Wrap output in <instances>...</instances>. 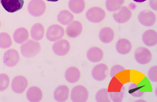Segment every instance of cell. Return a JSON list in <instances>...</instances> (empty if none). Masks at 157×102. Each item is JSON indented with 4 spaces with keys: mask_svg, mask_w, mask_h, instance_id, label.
I'll use <instances>...</instances> for the list:
<instances>
[{
    "mask_svg": "<svg viewBox=\"0 0 157 102\" xmlns=\"http://www.w3.org/2000/svg\"><path fill=\"white\" fill-rule=\"evenodd\" d=\"M26 95L29 102H40L43 98V92L36 86H32L29 88Z\"/></svg>",
    "mask_w": 157,
    "mask_h": 102,
    "instance_id": "obj_19",
    "label": "cell"
},
{
    "mask_svg": "<svg viewBox=\"0 0 157 102\" xmlns=\"http://www.w3.org/2000/svg\"><path fill=\"white\" fill-rule=\"evenodd\" d=\"M0 27H1V22H0Z\"/></svg>",
    "mask_w": 157,
    "mask_h": 102,
    "instance_id": "obj_37",
    "label": "cell"
},
{
    "mask_svg": "<svg viewBox=\"0 0 157 102\" xmlns=\"http://www.w3.org/2000/svg\"><path fill=\"white\" fill-rule=\"evenodd\" d=\"M74 18V15L68 10H62L57 15V20L62 25L66 26L73 21Z\"/></svg>",
    "mask_w": 157,
    "mask_h": 102,
    "instance_id": "obj_26",
    "label": "cell"
},
{
    "mask_svg": "<svg viewBox=\"0 0 157 102\" xmlns=\"http://www.w3.org/2000/svg\"><path fill=\"white\" fill-rule=\"evenodd\" d=\"M81 77V73L76 67H70L67 69L65 73V78L70 83H77Z\"/></svg>",
    "mask_w": 157,
    "mask_h": 102,
    "instance_id": "obj_20",
    "label": "cell"
},
{
    "mask_svg": "<svg viewBox=\"0 0 157 102\" xmlns=\"http://www.w3.org/2000/svg\"><path fill=\"white\" fill-rule=\"evenodd\" d=\"M95 100L97 102H109V95L107 88H102L98 90L95 95Z\"/></svg>",
    "mask_w": 157,
    "mask_h": 102,
    "instance_id": "obj_30",
    "label": "cell"
},
{
    "mask_svg": "<svg viewBox=\"0 0 157 102\" xmlns=\"http://www.w3.org/2000/svg\"><path fill=\"white\" fill-rule=\"evenodd\" d=\"M149 5L150 8L152 10L157 11V0H150Z\"/></svg>",
    "mask_w": 157,
    "mask_h": 102,
    "instance_id": "obj_34",
    "label": "cell"
},
{
    "mask_svg": "<svg viewBox=\"0 0 157 102\" xmlns=\"http://www.w3.org/2000/svg\"><path fill=\"white\" fill-rule=\"evenodd\" d=\"M47 1H50V2H57L59 0H47Z\"/></svg>",
    "mask_w": 157,
    "mask_h": 102,
    "instance_id": "obj_36",
    "label": "cell"
},
{
    "mask_svg": "<svg viewBox=\"0 0 157 102\" xmlns=\"http://www.w3.org/2000/svg\"><path fill=\"white\" fill-rule=\"evenodd\" d=\"M52 51L58 56L67 55L70 50V44L67 40L61 39L54 43L52 45Z\"/></svg>",
    "mask_w": 157,
    "mask_h": 102,
    "instance_id": "obj_9",
    "label": "cell"
},
{
    "mask_svg": "<svg viewBox=\"0 0 157 102\" xmlns=\"http://www.w3.org/2000/svg\"><path fill=\"white\" fill-rule=\"evenodd\" d=\"M148 79L152 82L157 81V66H154L151 67L148 73Z\"/></svg>",
    "mask_w": 157,
    "mask_h": 102,
    "instance_id": "obj_33",
    "label": "cell"
},
{
    "mask_svg": "<svg viewBox=\"0 0 157 102\" xmlns=\"http://www.w3.org/2000/svg\"><path fill=\"white\" fill-rule=\"evenodd\" d=\"M134 57L136 61L142 65L148 64L152 58V54L149 49L140 47L137 48L135 51Z\"/></svg>",
    "mask_w": 157,
    "mask_h": 102,
    "instance_id": "obj_7",
    "label": "cell"
},
{
    "mask_svg": "<svg viewBox=\"0 0 157 102\" xmlns=\"http://www.w3.org/2000/svg\"><path fill=\"white\" fill-rule=\"evenodd\" d=\"M41 51V45L37 41L29 40L21 46L22 55L26 58L35 57Z\"/></svg>",
    "mask_w": 157,
    "mask_h": 102,
    "instance_id": "obj_2",
    "label": "cell"
},
{
    "mask_svg": "<svg viewBox=\"0 0 157 102\" xmlns=\"http://www.w3.org/2000/svg\"><path fill=\"white\" fill-rule=\"evenodd\" d=\"M29 38V33L25 28L21 27L16 29L13 34V39L17 44L24 43Z\"/></svg>",
    "mask_w": 157,
    "mask_h": 102,
    "instance_id": "obj_23",
    "label": "cell"
},
{
    "mask_svg": "<svg viewBox=\"0 0 157 102\" xmlns=\"http://www.w3.org/2000/svg\"><path fill=\"white\" fill-rule=\"evenodd\" d=\"M99 38L103 43H110L114 38V32L110 27H104L100 30Z\"/></svg>",
    "mask_w": 157,
    "mask_h": 102,
    "instance_id": "obj_22",
    "label": "cell"
},
{
    "mask_svg": "<svg viewBox=\"0 0 157 102\" xmlns=\"http://www.w3.org/2000/svg\"><path fill=\"white\" fill-rule=\"evenodd\" d=\"M64 28L58 24H53L50 26L47 31L46 38L51 42H56L62 39L64 36Z\"/></svg>",
    "mask_w": 157,
    "mask_h": 102,
    "instance_id": "obj_5",
    "label": "cell"
},
{
    "mask_svg": "<svg viewBox=\"0 0 157 102\" xmlns=\"http://www.w3.org/2000/svg\"><path fill=\"white\" fill-rule=\"evenodd\" d=\"M117 51L122 55L128 54L132 49V44L128 39L121 38L120 39L115 46Z\"/></svg>",
    "mask_w": 157,
    "mask_h": 102,
    "instance_id": "obj_21",
    "label": "cell"
},
{
    "mask_svg": "<svg viewBox=\"0 0 157 102\" xmlns=\"http://www.w3.org/2000/svg\"><path fill=\"white\" fill-rule=\"evenodd\" d=\"M24 0H1V4L8 13H13L23 7Z\"/></svg>",
    "mask_w": 157,
    "mask_h": 102,
    "instance_id": "obj_12",
    "label": "cell"
},
{
    "mask_svg": "<svg viewBox=\"0 0 157 102\" xmlns=\"http://www.w3.org/2000/svg\"><path fill=\"white\" fill-rule=\"evenodd\" d=\"M20 61L18 52L15 49H10L6 51L3 57V61L6 66L13 67L16 66Z\"/></svg>",
    "mask_w": 157,
    "mask_h": 102,
    "instance_id": "obj_11",
    "label": "cell"
},
{
    "mask_svg": "<svg viewBox=\"0 0 157 102\" xmlns=\"http://www.w3.org/2000/svg\"><path fill=\"white\" fill-rule=\"evenodd\" d=\"M86 57L90 61L98 63L103 58L104 53L99 47H93L87 51Z\"/></svg>",
    "mask_w": 157,
    "mask_h": 102,
    "instance_id": "obj_18",
    "label": "cell"
},
{
    "mask_svg": "<svg viewBox=\"0 0 157 102\" xmlns=\"http://www.w3.org/2000/svg\"><path fill=\"white\" fill-rule=\"evenodd\" d=\"M133 1H134L135 2H143L146 1L147 0H133Z\"/></svg>",
    "mask_w": 157,
    "mask_h": 102,
    "instance_id": "obj_35",
    "label": "cell"
},
{
    "mask_svg": "<svg viewBox=\"0 0 157 102\" xmlns=\"http://www.w3.org/2000/svg\"><path fill=\"white\" fill-rule=\"evenodd\" d=\"M132 16L131 11L125 6L122 7L118 13L113 14L115 21L119 24H124L128 22Z\"/></svg>",
    "mask_w": 157,
    "mask_h": 102,
    "instance_id": "obj_14",
    "label": "cell"
},
{
    "mask_svg": "<svg viewBox=\"0 0 157 102\" xmlns=\"http://www.w3.org/2000/svg\"><path fill=\"white\" fill-rule=\"evenodd\" d=\"M27 86L28 80L22 76H17L15 77L11 83L12 90L17 94H21L24 92Z\"/></svg>",
    "mask_w": 157,
    "mask_h": 102,
    "instance_id": "obj_10",
    "label": "cell"
},
{
    "mask_svg": "<svg viewBox=\"0 0 157 102\" xmlns=\"http://www.w3.org/2000/svg\"><path fill=\"white\" fill-rule=\"evenodd\" d=\"M108 73V66L100 63L95 66L92 70V76L93 79L98 81H101L105 80L107 76Z\"/></svg>",
    "mask_w": 157,
    "mask_h": 102,
    "instance_id": "obj_13",
    "label": "cell"
},
{
    "mask_svg": "<svg viewBox=\"0 0 157 102\" xmlns=\"http://www.w3.org/2000/svg\"><path fill=\"white\" fill-rule=\"evenodd\" d=\"M68 7L72 13L78 14L83 12L86 7L84 0H70Z\"/></svg>",
    "mask_w": 157,
    "mask_h": 102,
    "instance_id": "obj_25",
    "label": "cell"
},
{
    "mask_svg": "<svg viewBox=\"0 0 157 102\" xmlns=\"http://www.w3.org/2000/svg\"><path fill=\"white\" fill-rule=\"evenodd\" d=\"M45 34V29L40 23H36L31 29V36L34 40L39 41L42 40Z\"/></svg>",
    "mask_w": 157,
    "mask_h": 102,
    "instance_id": "obj_24",
    "label": "cell"
},
{
    "mask_svg": "<svg viewBox=\"0 0 157 102\" xmlns=\"http://www.w3.org/2000/svg\"><path fill=\"white\" fill-rule=\"evenodd\" d=\"M128 92L130 95L134 97H140L143 96L144 92L143 85L136 83H131L128 88Z\"/></svg>",
    "mask_w": 157,
    "mask_h": 102,
    "instance_id": "obj_27",
    "label": "cell"
},
{
    "mask_svg": "<svg viewBox=\"0 0 157 102\" xmlns=\"http://www.w3.org/2000/svg\"><path fill=\"white\" fill-rule=\"evenodd\" d=\"M10 84V78L7 74H0V92L4 91L7 88Z\"/></svg>",
    "mask_w": 157,
    "mask_h": 102,
    "instance_id": "obj_31",
    "label": "cell"
},
{
    "mask_svg": "<svg viewBox=\"0 0 157 102\" xmlns=\"http://www.w3.org/2000/svg\"><path fill=\"white\" fill-rule=\"evenodd\" d=\"M0 3H1V0H0Z\"/></svg>",
    "mask_w": 157,
    "mask_h": 102,
    "instance_id": "obj_38",
    "label": "cell"
},
{
    "mask_svg": "<svg viewBox=\"0 0 157 102\" xmlns=\"http://www.w3.org/2000/svg\"><path fill=\"white\" fill-rule=\"evenodd\" d=\"M82 29L83 27L81 22L78 21H72L68 25L66 29V34L69 37L76 38L81 34Z\"/></svg>",
    "mask_w": 157,
    "mask_h": 102,
    "instance_id": "obj_15",
    "label": "cell"
},
{
    "mask_svg": "<svg viewBox=\"0 0 157 102\" xmlns=\"http://www.w3.org/2000/svg\"><path fill=\"white\" fill-rule=\"evenodd\" d=\"M86 19L93 23H98L103 21L105 17V12L98 7L90 8L86 13Z\"/></svg>",
    "mask_w": 157,
    "mask_h": 102,
    "instance_id": "obj_4",
    "label": "cell"
},
{
    "mask_svg": "<svg viewBox=\"0 0 157 102\" xmlns=\"http://www.w3.org/2000/svg\"><path fill=\"white\" fill-rule=\"evenodd\" d=\"M143 43L148 47H153L157 43V31L148 29L145 31L142 37Z\"/></svg>",
    "mask_w": 157,
    "mask_h": 102,
    "instance_id": "obj_17",
    "label": "cell"
},
{
    "mask_svg": "<svg viewBox=\"0 0 157 102\" xmlns=\"http://www.w3.org/2000/svg\"><path fill=\"white\" fill-rule=\"evenodd\" d=\"M138 19L140 24L145 27H151L156 22V15L150 10H143L140 13Z\"/></svg>",
    "mask_w": 157,
    "mask_h": 102,
    "instance_id": "obj_8",
    "label": "cell"
},
{
    "mask_svg": "<svg viewBox=\"0 0 157 102\" xmlns=\"http://www.w3.org/2000/svg\"><path fill=\"white\" fill-rule=\"evenodd\" d=\"M88 99V91L81 85L75 86L71 92V100L73 102H85Z\"/></svg>",
    "mask_w": 157,
    "mask_h": 102,
    "instance_id": "obj_6",
    "label": "cell"
},
{
    "mask_svg": "<svg viewBox=\"0 0 157 102\" xmlns=\"http://www.w3.org/2000/svg\"><path fill=\"white\" fill-rule=\"evenodd\" d=\"M27 9L29 14L38 17L43 15L46 10V4L43 0H31Z\"/></svg>",
    "mask_w": 157,
    "mask_h": 102,
    "instance_id": "obj_3",
    "label": "cell"
},
{
    "mask_svg": "<svg viewBox=\"0 0 157 102\" xmlns=\"http://www.w3.org/2000/svg\"><path fill=\"white\" fill-rule=\"evenodd\" d=\"M70 90L67 86H59L54 91V99L58 102H65L68 100L69 97Z\"/></svg>",
    "mask_w": 157,
    "mask_h": 102,
    "instance_id": "obj_16",
    "label": "cell"
},
{
    "mask_svg": "<svg viewBox=\"0 0 157 102\" xmlns=\"http://www.w3.org/2000/svg\"><path fill=\"white\" fill-rule=\"evenodd\" d=\"M125 0H107L105 6L108 11L115 12L122 7Z\"/></svg>",
    "mask_w": 157,
    "mask_h": 102,
    "instance_id": "obj_28",
    "label": "cell"
},
{
    "mask_svg": "<svg viewBox=\"0 0 157 102\" xmlns=\"http://www.w3.org/2000/svg\"><path fill=\"white\" fill-rule=\"evenodd\" d=\"M125 68L121 65H115L111 69L110 72V76L111 78L114 77H117L118 74L124 72L125 71Z\"/></svg>",
    "mask_w": 157,
    "mask_h": 102,
    "instance_id": "obj_32",
    "label": "cell"
},
{
    "mask_svg": "<svg viewBox=\"0 0 157 102\" xmlns=\"http://www.w3.org/2000/svg\"><path fill=\"white\" fill-rule=\"evenodd\" d=\"M107 90L108 95L113 102H121L123 100L125 88L120 79L116 77H113Z\"/></svg>",
    "mask_w": 157,
    "mask_h": 102,
    "instance_id": "obj_1",
    "label": "cell"
},
{
    "mask_svg": "<svg viewBox=\"0 0 157 102\" xmlns=\"http://www.w3.org/2000/svg\"><path fill=\"white\" fill-rule=\"evenodd\" d=\"M12 45V40L10 36L7 33H0V48L6 49L10 47Z\"/></svg>",
    "mask_w": 157,
    "mask_h": 102,
    "instance_id": "obj_29",
    "label": "cell"
}]
</instances>
